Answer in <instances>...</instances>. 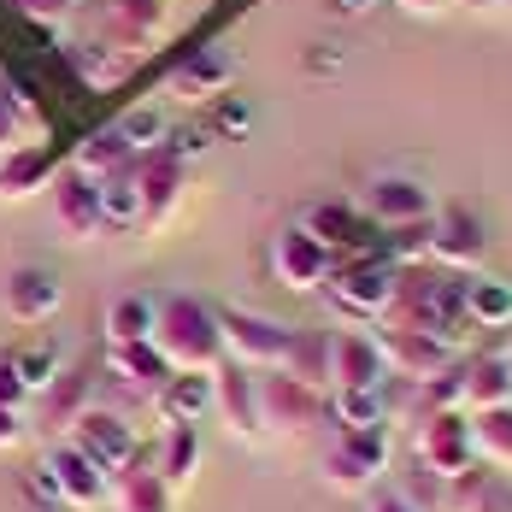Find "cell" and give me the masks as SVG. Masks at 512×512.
<instances>
[{"mask_svg":"<svg viewBox=\"0 0 512 512\" xmlns=\"http://www.w3.org/2000/svg\"><path fill=\"white\" fill-rule=\"evenodd\" d=\"M159 359L171 371H218L224 365V342H218V312L195 301V295H165L154 301V336Z\"/></svg>","mask_w":512,"mask_h":512,"instance_id":"obj_1","label":"cell"},{"mask_svg":"<svg viewBox=\"0 0 512 512\" xmlns=\"http://www.w3.org/2000/svg\"><path fill=\"white\" fill-rule=\"evenodd\" d=\"M318 295H324V307H330V318H336L342 330L383 324V312H389V295H395V265H389L383 254L342 259Z\"/></svg>","mask_w":512,"mask_h":512,"instance_id":"obj_2","label":"cell"},{"mask_svg":"<svg viewBox=\"0 0 512 512\" xmlns=\"http://www.w3.org/2000/svg\"><path fill=\"white\" fill-rule=\"evenodd\" d=\"M77 18H83L89 42H106V48L130 53L136 65H142V59L165 42V30H171V6H165V0H83Z\"/></svg>","mask_w":512,"mask_h":512,"instance_id":"obj_3","label":"cell"},{"mask_svg":"<svg viewBox=\"0 0 512 512\" xmlns=\"http://www.w3.org/2000/svg\"><path fill=\"white\" fill-rule=\"evenodd\" d=\"M318 471H324V483L336 495H371L383 483V471H389V424H377V430H336Z\"/></svg>","mask_w":512,"mask_h":512,"instance_id":"obj_4","label":"cell"},{"mask_svg":"<svg viewBox=\"0 0 512 512\" xmlns=\"http://www.w3.org/2000/svg\"><path fill=\"white\" fill-rule=\"evenodd\" d=\"M218 342H224V359L242 365V371H283L295 330L277 324V318H265V312L224 307L218 312Z\"/></svg>","mask_w":512,"mask_h":512,"instance_id":"obj_5","label":"cell"},{"mask_svg":"<svg viewBox=\"0 0 512 512\" xmlns=\"http://www.w3.org/2000/svg\"><path fill=\"white\" fill-rule=\"evenodd\" d=\"M254 395L265 436H307L312 424H324V395L289 371H254Z\"/></svg>","mask_w":512,"mask_h":512,"instance_id":"obj_6","label":"cell"},{"mask_svg":"<svg viewBox=\"0 0 512 512\" xmlns=\"http://www.w3.org/2000/svg\"><path fill=\"white\" fill-rule=\"evenodd\" d=\"M183 189H189V165H183V154H177L171 142L136 154V195H142V224H136V230H142V236H159V230L177 218Z\"/></svg>","mask_w":512,"mask_h":512,"instance_id":"obj_7","label":"cell"},{"mask_svg":"<svg viewBox=\"0 0 512 512\" xmlns=\"http://www.w3.org/2000/svg\"><path fill=\"white\" fill-rule=\"evenodd\" d=\"M412 454L418 465L436 477V483H448V477H465L471 465H477V448H471V412H424L418 418V430H412Z\"/></svg>","mask_w":512,"mask_h":512,"instance_id":"obj_8","label":"cell"},{"mask_svg":"<svg viewBox=\"0 0 512 512\" xmlns=\"http://www.w3.org/2000/svg\"><path fill=\"white\" fill-rule=\"evenodd\" d=\"M48 206H53V224H59V236H65V242H95V236L106 230L101 183H95L89 171H77V165L53 171V183H48Z\"/></svg>","mask_w":512,"mask_h":512,"instance_id":"obj_9","label":"cell"},{"mask_svg":"<svg viewBox=\"0 0 512 512\" xmlns=\"http://www.w3.org/2000/svg\"><path fill=\"white\" fill-rule=\"evenodd\" d=\"M371 342H377L383 371H389L395 383H430V377H442V371L460 359V354H448L436 336H424V330H395V324H371Z\"/></svg>","mask_w":512,"mask_h":512,"instance_id":"obj_10","label":"cell"},{"mask_svg":"<svg viewBox=\"0 0 512 512\" xmlns=\"http://www.w3.org/2000/svg\"><path fill=\"white\" fill-rule=\"evenodd\" d=\"M330 271H336V254L307 236L301 224H289V230H277V242H271V277L283 283V289H295V295H318L324 283H330Z\"/></svg>","mask_w":512,"mask_h":512,"instance_id":"obj_11","label":"cell"},{"mask_svg":"<svg viewBox=\"0 0 512 512\" xmlns=\"http://www.w3.org/2000/svg\"><path fill=\"white\" fill-rule=\"evenodd\" d=\"M359 212L377 224V230H407V224H430L436 218V195L418 183V177H371Z\"/></svg>","mask_w":512,"mask_h":512,"instance_id":"obj_12","label":"cell"},{"mask_svg":"<svg viewBox=\"0 0 512 512\" xmlns=\"http://www.w3.org/2000/svg\"><path fill=\"white\" fill-rule=\"evenodd\" d=\"M301 230L318 236V242L336 254V265H342V259H359V254H383L377 224H371L359 206H348V201H318L307 218H301Z\"/></svg>","mask_w":512,"mask_h":512,"instance_id":"obj_13","label":"cell"},{"mask_svg":"<svg viewBox=\"0 0 512 512\" xmlns=\"http://www.w3.org/2000/svg\"><path fill=\"white\" fill-rule=\"evenodd\" d=\"M483 259H489V236H483V224L471 212L448 206V212L430 218V265H442L454 277H477Z\"/></svg>","mask_w":512,"mask_h":512,"instance_id":"obj_14","label":"cell"},{"mask_svg":"<svg viewBox=\"0 0 512 512\" xmlns=\"http://www.w3.org/2000/svg\"><path fill=\"white\" fill-rule=\"evenodd\" d=\"M48 477H53V495H59L65 507H77V512H101L106 495H112V471L95 465L77 442H59V448L48 454Z\"/></svg>","mask_w":512,"mask_h":512,"instance_id":"obj_15","label":"cell"},{"mask_svg":"<svg viewBox=\"0 0 512 512\" xmlns=\"http://www.w3.org/2000/svg\"><path fill=\"white\" fill-rule=\"evenodd\" d=\"M71 442L89 454L95 465L106 471H124V465L136 460V430H130V418L112 407H83L71 418Z\"/></svg>","mask_w":512,"mask_h":512,"instance_id":"obj_16","label":"cell"},{"mask_svg":"<svg viewBox=\"0 0 512 512\" xmlns=\"http://www.w3.org/2000/svg\"><path fill=\"white\" fill-rule=\"evenodd\" d=\"M212 418L236 436V442H259L265 430H259V395H254V371H242V365H218L212 371Z\"/></svg>","mask_w":512,"mask_h":512,"instance_id":"obj_17","label":"cell"},{"mask_svg":"<svg viewBox=\"0 0 512 512\" xmlns=\"http://www.w3.org/2000/svg\"><path fill=\"white\" fill-rule=\"evenodd\" d=\"M230 77H236V59H230L224 48H201V53H189V59L171 71L165 95L183 101V106H206V101H224Z\"/></svg>","mask_w":512,"mask_h":512,"instance_id":"obj_18","label":"cell"},{"mask_svg":"<svg viewBox=\"0 0 512 512\" xmlns=\"http://www.w3.org/2000/svg\"><path fill=\"white\" fill-rule=\"evenodd\" d=\"M389 371L371 342V330H336L330 336V389H383Z\"/></svg>","mask_w":512,"mask_h":512,"instance_id":"obj_19","label":"cell"},{"mask_svg":"<svg viewBox=\"0 0 512 512\" xmlns=\"http://www.w3.org/2000/svg\"><path fill=\"white\" fill-rule=\"evenodd\" d=\"M65 301V289H59V277L42 271V265H24V271H12L6 283H0V307L6 318H18V324H48L53 312Z\"/></svg>","mask_w":512,"mask_h":512,"instance_id":"obj_20","label":"cell"},{"mask_svg":"<svg viewBox=\"0 0 512 512\" xmlns=\"http://www.w3.org/2000/svg\"><path fill=\"white\" fill-rule=\"evenodd\" d=\"M460 371V412H495V407H512V371H507V354H471L454 365Z\"/></svg>","mask_w":512,"mask_h":512,"instance_id":"obj_21","label":"cell"},{"mask_svg":"<svg viewBox=\"0 0 512 512\" xmlns=\"http://www.w3.org/2000/svg\"><path fill=\"white\" fill-rule=\"evenodd\" d=\"M24 148H48V118L18 83L0 77V154H24Z\"/></svg>","mask_w":512,"mask_h":512,"instance_id":"obj_22","label":"cell"},{"mask_svg":"<svg viewBox=\"0 0 512 512\" xmlns=\"http://www.w3.org/2000/svg\"><path fill=\"white\" fill-rule=\"evenodd\" d=\"M65 65H71V71H77V83H89L95 95L124 89V83H130V71H136V59H130V53L106 48V42H89V36L65 42Z\"/></svg>","mask_w":512,"mask_h":512,"instance_id":"obj_23","label":"cell"},{"mask_svg":"<svg viewBox=\"0 0 512 512\" xmlns=\"http://www.w3.org/2000/svg\"><path fill=\"white\" fill-rule=\"evenodd\" d=\"M159 424H201L212 418V371H171L154 395Z\"/></svg>","mask_w":512,"mask_h":512,"instance_id":"obj_24","label":"cell"},{"mask_svg":"<svg viewBox=\"0 0 512 512\" xmlns=\"http://www.w3.org/2000/svg\"><path fill=\"white\" fill-rule=\"evenodd\" d=\"M112 512H171V489L154 465L130 460L124 471H112V495H106Z\"/></svg>","mask_w":512,"mask_h":512,"instance_id":"obj_25","label":"cell"},{"mask_svg":"<svg viewBox=\"0 0 512 512\" xmlns=\"http://www.w3.org/2000/svg\"><path fill=\"white\" fill-rule=\"evenodd\" d=\"M154 471L165 477L171 495H183V489L195 483V471H201V430H195V424H165Z\"/></svg>","mask_w":512,"mask_h":512,"instance_id":"obj_26","label":"cell"},{"mask_svg":"<svg viewBox=\"0 0 512 512\" xmlns=\"http://www.w3.org/2000/svg\"><path fill=\"white\" fill-rule=\"evenodd\" d=\"M324 418L336 430H377V424H389V395L383 389H330Z\"/></svg>","mask_w":512,"mask_h":512,"instance_id":"obj_27","label":"cell"},{"mask_svg":"<svg viewBox=\"0 0 512 512\" xmlns=\"http://www.w3.org/2000/svg\"><path fill=\"white\" fill-rule=\"evenodd\" d=\"M112 377L130 383L142 401H154L159 389H165V377H171V365L159 359L154 342H130V348H112Z\"/></svg>","mask_w":512,"mask_h":512,"instance_id":"obj_28","label":"cell"},{"mask_svg":"<svg viewBox=\"0 0 512 512\" xmlns=\"http://www.w3.org/2000/svg\"><path fill=\"white\" fill-rule=\"evenodd\" d=\"M53 183L48 148H24V154H0V201H30Z\"/></svg>","mask_w":512,"mask_h":512,"instance_id":"obj_29","label":"cell"},{"mask_svg":"<svg viewBox=\"0 0 512 512\" xmlns=\"http://www.w3.org/2000/svg\"><path fill=\"white\" fill-rule=\"evenodd\" d=\"M101 183V212L106 224H118V230H136L142 224V195H136V159H124L118 171H106L95 177Z\"/></svg>","mask_w":512,"mask_h":512,"instance_id":"obj_30","label":"cell"},{"mask_svg":"<svg viewBox=\"0 0 512 512\" xmlns=\"http://www.w3.org/2000/svg\"><path fill=\"white\" fill-rule=\"evenodd\" d=\"M465 312L477 330H507L512 324V283L501 277H465Z\"/></svg>","mask_w":512,"mask_h":512,"instance_id":"obj_31","label":"cell"},{"mask_svg":"<svg viewBox=\"0 0 512 512\" xmlns=\"http://www.w3.org/2000/svg\"><path fill=\"white\" fill-rule=\"evenodd\" d=\"M283 371H289V377H301V383L318 389V395H330V336H318V330H295Z\"/></svg>","mask_w":512,"mask_h":512,"instance_id":"obj_32","label":"cell"},{"mask_svg":"<svg viewBox=\"0 0 512 512\" xmlns=\"http://www.w3.org/2000/svg\"><path fill=\"white\" fill-rule=\"evenodd\" d=\"M471 448H477V465L512 471V407L477 412V418H471Z\"/></svg>","mask_w":512,"mask_h":512,"instance_id":"obj_33","label":"cell"},{"mask_svg":"<svg viewBox=\"0 0 512 512\" xmlns=\"http://www.w3.org/2000/svg\"><path fill=\"white\" fill-rule=\"evenodd\" d=\"M154 336V301L148 295H118L106 307V348H130Z\"/></svg>","mask_w":512,"mask_h":512,"instance_id":"obj_34","label":"cell"},{"mask_svg":"<svg viewBox=\"0 0 512 512\" xmlns=\"http://www.w3.org/2000/svg\"><path fill=\"white\" fill-rule=\"evenodd\" d=\"M124 159H136V154H130V142L118 136V124H101V130L77 148V159H71V165H77V171H89V177H106V171H118Z\"/></svg>","mask_w":512,"mask_h":512,"instance_id":"obj_35","label":"cell"},{"mask_svg":"<svg viewBox=\"0 0 512 512\" xmlns=\"http://www.w3.org/2000/svg\"><path fill=\"white\" fill-rule=\"evenodd\" d=\"M118 136L130 142V154H148V148H159V142H171V136H165V112H159V106H130V112L118 118Z\"/></svg>","mask_w":512,"mask_h":512,"instance_id":"obj_36","label":"cell"},{"mask_svg":"<svg viewBox=\"0 0 512 512\" xmlns=\"http://www.w3.org/2000/svg\"><path fill=\"white\" fill-rule=\"evenodd\" d=\"M18 377H24V389L30 395H42V389H53L65 371H59V348L53 342H36L30 354H18Z\"/></svg>","mask_w":512,"mask_h":512,"instance_id":"obj_37","label":"cell"},{"mask_svg":"<svg viewBox=\"0 0 512 512\" xmlns=\"http://www.w3.org/2000/svg\"><path fill=\"white\" fill-rule=\"evenodd\" d=\"M12 6H18L30 24H42V30H65V24L77 18V6H83V0H12Z\"/></svg>","mask_w":512,"mask_h":512,"instance_id":"obj_38","label":"cell"},{"mask_svg":"<svg viewBox=\"0 0 512 512\" xmlns=\"http://www.w3.org/2000/svg\"><path fill=\"white\" fill-rule=\"evenodd\" d=\"M24 401H30V389H24V377H18V359L0 354V407L24 412Z\"/></svg>","mask_w":512,"mask_h":512,"instance_id":"obj_39","label":"cell"},{"mask_svg":"<svg viewBox=\"0 0 512 512\" xmlns=\"http://www.w3.org/2000/svg\"><path fill=\"white\" fill-rule=\"evenodd\" d=\"M365 512H424V507H418L412 495H401V489H371Z\"/></svg>","mask_w":512,"mask_h":512,"instance_id":"obj_40","label":"cell"},{"mask_svg":"<svg viewBox=\"0 0 512 512\" xmlns=\"http://www.w3.org/2000/svg\"><path fill=\"white\" fill-rule=\"evenodd\" d=\"M18 436H24V418H18L12 407H0V454L18 448Z\"/></svg>","mask_w":512,"mask_h":512,"instance_id":"obj_41","label":"cell"},{"mask_svg":"<svg viewBox=\"0 0 512 512\" xmlns=\"http://www.w3.org/2000/svg\"><path fill=\"white\" fill-rule=\"evenodd\" d=\"M401 12H412V18H442L448 12V0H395Z\"/></svg>","mask_w":512,"mask_h":512,"instance_id":"obj_42","label":"cell"},{"mask_svg":"<svg viewBox=\"0 0 512 512\" xmlns=\"http://www.w3.org/2000/svg\"><path fill=\"white\" fill-rule=\"evenodd\" d=\"M448 6H501V0H448Z\"/></svg>","mask_w":512,"mask_h":512,"instance_id":"obj_43","label":"cell"},{"mask_svg":"<svg viewBox=\"0 0 512 512\" xmlns=\"http://www.w3.org/2000/svg\"><path fill=\"white\" fill-rule=\"evenodd\" d=\"M507 371H512V348H507Z\"/></svg>","mask_w":512,"mask_h":512,"instance_id":"obj_44","label":"cell"},{"mask_svg":"<svg viewBox=\"0 0 512 512\" xmlns=\"http://www.w3.org/2000/svg\"><path fill=\"white\" fill-rule=\"evenodd\" d=\"M501 6H512V0H501Z\"/></svg>","mask_w":512,"mask_h":512,"instance_id":"obj_45","label":"cell"}]
</instances>
